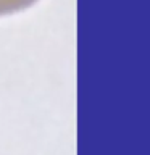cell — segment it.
<instances>
[{
    "label": "cell",
    "mask_w": 150,
    "mask_h": 155,
    "mask_svg": "<svg viewBox=\"0 0 150 155\" xmlns=\"http://www.w3.org/2000/svg\"><path fill=\"white\" fill-rule=\"evenodd\" d=\"M36 2L37 0H0V18L23 12V10L32 7Z\"/></svg>",
    "instance_id": "obj_1"
}]
</instances>
